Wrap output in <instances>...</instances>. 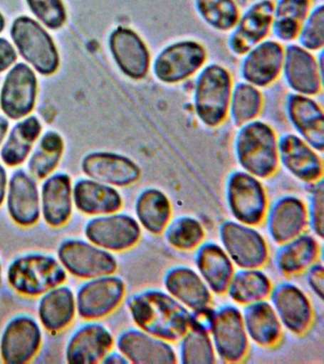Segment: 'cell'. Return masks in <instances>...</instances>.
<instances>
[{"instance_id":"6da1fadb","label":"cell","mask_w":324,"mask_h":364,"mask_svg":"<svg viewBox=\"0 0 324 364\" xmlns=\"http://www.w3.org/2000/svg\"><path fill=\"white\" fill-rule=\"evenodd\" d=\"M127 307L136 327L169 343L189 329L192 311L166 290H142L127 299Z\"/></svg>"},{"instance_id":"7a4b0ae2","label":"cell","mask_w":324,"mask_h":364,"mask_svg":"<svg viewBox=\"0 0 324 364\" xmlns=\"http://www.w3.org/2000/svg\"><path fill=\"white\" fill-rule=\"evenodd\" d=\"M6 280L16 294L38 298L48 290L66 283L68 273L58 257L33 252L11 261L6 270Z\"/></svg>"},{"instance_id":"3957f363","label":"cell","mask_w":324,"mask_h":364,"mask_svg":"<svg viewBox=\"0 0 324 364\" xmlns=\"http://www.w3.org/2000/svg\"><path fill=\"white\" fill-rule=\"evenodd\" d=\"M236 155L244 172L258 178H270L280 164L274 131L263 122H251L239 134Z\"/></svg>"},{"instance_id":"277c9868","label":"cell","mask_w":324,"mask_h":364,"mask_svg":"<svg viewBox=\"0 0 324 364\" xmlns=\"http://www.w3.org/2000/svg\"><path fill=\"white\" fill-rule=\"evenodd\" d=\"M56 257L68 275L83 281L115 274L119 267L115 253L87 239H64L56 250Z\"/></svg>"},{"instance_id":"5b68a950","label":"cell","mask_w":324,"mask_h":364,"mask_svg":"<svg viewBox=\"0 0 324 364\" xmlns=\"http://www.w3.org/2000/svg\"><path fill=\"white\" fill-rule=\"evenodd\" d=\"M127 294L124 279L116 274L84 280L75 292L78 316L83 321H102L123 304Z\"/></svg>"},{"instance_id":"8992f818","label":"cell","mask_w":324,"mask_h":364,"mask_svg":"<svg viewBox=\"0 0 324 364\" xmlns=\"http://www.w3.org/2000/svg\"><path fill=\"white\" fill-rule=\"evenodd\" d=\"M227 208L234 220L258 226L269 207L266 189L260 179L244 171L230 175L226 187Z\"/></svg>"},{"instance_id":"52a82bcc","label":"cell","mask_w":324,"mask_h":364,"mask_svg":"<svg viewBox=\"0 0 324 364\" xmlns=\"http://www.w3.org/2000/svg\"><path fill=\"white\" fill-rule=\"evenodd\" d=\"M219 237L234 266L240 269H261L269 260L268 243L254 226L226 220L219 228Z\"/></svg>"},{"instance_id":"ba28073f","label":"cell","mask_w":324,"mask_h":364,"mask_svg":"<svg viewBox=\"0 0 324 364\" xmlns=\"http://www.w3.org/2000/svg\"><path fill=\"white\" fill-rule=\"evenodd\" d=\"M216 355L226 363H240L249 351V338L244 326L243 312L237 306L223 304L214 309L209 331Z\"/></svg>"},{"instance_id":"9c48e42d","label":"cell","mask_w":324,"mask_h":364,"mask_svg":"<svg viewBox=\"0 0 324 364\" xmlns=\"http://www.w3.org/2000/svg\"><path fill=\"white\" fill-rule=\"evenodd\" d=\"M43 328L28 314L14 316L0 334V358L6 364L32 363L43 346Z\"/></svg>"},{"instance_id":"30bf717a","label":"cell","mask_w":324,"mask_h":364,"mask_svg":"<svg viewBox=\"0 0 324 364\" xmlns=\"http://www.w3.org/2000/svg\"><path fill=\"white\" fill-rule=\"evenodd\" d=\"M83 232L87 240L113 253L132 250L142 238V228L135 216L120 210L93 216Z\"/></svg>"},{"instance_id":"8fae6325","label":"cell","mask_w":324,"mask_h":364,"mask_svg":"<svg viewBox=\"0 0 324 364\" xmlns=\"http://www.w3.org/2000/svg\"><path fill=\"white\" fill-rule=\"evenodd\" d=\"M231 77L219 65H210L199 77L196 87V112L201 121L217 127L226 119L231 95Z\"/></svg>"},{"instance_id":"7c38bea8","label":"cell","mask_w":324,"mask_h":364,"mask_svg":"<svg viewBox=\"0 0 324 364\" xmlns=\"http://www.w3.org/2000/svg\"><path fill=\"white\" fill-rule=\"evenodd\" d=\"M11 34L19 53L38 73L49 75L58 70L59 58L55 43L38 22L27 16L19 17Z\"/></svg>"},{"instance_id":"4fadbf2b","label":"cell","mask_w":324,"mask_h":364,"mask_svg":"<svg viewBox=\"0 0 324 364\" xmlns=\"http://www.w3.org/2000/svg\"><path fill=\"white\" fill-rule=\"evenodd\" d=\"M269 298L283 328L297 336L309 331L315 320L314 307L300 287L281 282L272 287Z\"/></svg>"},{"instance_id":"5bb4252c","label":"cell","mask_w":324,"mask_h":364,"mask_svg":"<svg viewBox=\"0 0 324 364\" xmlns=\"http://www.w3.org/2000/svg\"><path fill=\"white\" fill-rule=\"evenodd\" d=\"M68 338L64 357L70 364L100 363L115 346V338L100 321H85Z\"/></svg>"},{"instance_id":"9a60e30c","label":"cell","mask_w":324,"mask_h":364,"mask_svg":"<svg viewBox=\"0 0 324 364\" xmlns=\"http://www.w3.org/2000/svg\"><path fill=\"white\" fill-rule=\"evenodd\" d=\"M6 209L11 220L21 228H32L41 221V189L29 172L18 170L9 178Z\"/></svg>"},{"instance_id":"2e32d148","label":"cell","mask_w":324,"mask_h":364,"mask_svg":"<svg viewBox=\"0 0 324 364\" xmlns=\"http://www.w3.org/2000/svg\"><path fill=\"white\" fill-rule=\"evenodd\" d=\"M115 346L127 358L129 363H178V355L172 343L150 335L138 327H132L122 331L115 338Z\"/></svg>"},{"instance_id":"e0dca14e","label":"cell","mask_w":324,"mask_h":364,"mask_svg":"<svg viewBox=\"0 0 324 364\" xmlns=\"http://www.w3.org/2000/svg\"><path fill=\"white\" fill-rule=\"evenodd\" d=\"M264 221L272 240L286 243L308 228L306 203L298 196H281L269 205Z\"/></svg>"},{"instance_id":"ac0fdd59","label":"cell","mask_w":324,"mask_h":364,"mask_svg":"<svg viewBox=\"0 0 324 364\" xmlns=\"http://www.w3.org/2000/svg\"><path fill=\"white\" fill-rule=\"evenodd\" d=\"M88 178L115 188L127 187L140 179V167L132 159L113 152H93L82 161Z\"/></svg>"},{"instance_id":"d6986e66","label":"cell","mask_w":324,"mask_h":364,"mask_svg":"<svg viewBox=\"0 0 324 364\" xmlns=\"http://www.w3.org/2000/svg\"><path fill=\"white\" fill-rule=\"evenodd\" d=\"M206 56L203 46L198 43H176L164 50L156 59L155 75L167 84L183 81L203 65Z\"/></svg>"},{"instance_id":"ffe728a7","label":"cell","mask_w":324,"mask_h":364,"mask_svg":"<svg viewBox=\"0 0 324 364\" xmlns=\"http://www.w3.org/2000/svg\"><path fill=\"white\" fill-rule=\"evenodd\" d=\"M73 183L65 173H52L44 178L41 188V218L53 229L66 226L72 219Z\"/></svg>"},{"instance_id":"44dd1931","label":"cell","mask_w":324,"mask_h":364,"mask_svg":"<svg viewBox=\"0 0 324 364\" xmlns=\"http://www.w3.org/2000/svg\"><path fill=\"white\" fill-rule=\"evenodd\" d=\"M38 298V320L50 334L66 331L78 317L75 292L65 284L48 290Z\"/></svg>"},{"instance_id":"7402d4cb","label":"cell","mask_w":324,"mask_h":364,"mask_svg":"<svg viewBox=\"0 0 324 364\" xmlns=\"http://www.w3.org/2000/svg\"><path fill=\"white\" fill-rule=\"evenodd\" d=\"M38 81L27 65L18 64L8 73L0 96L2 110L12 119H21L32 111Z\"/></svg>"},{"instance_id":"603a6c76","label":"cell","mask_w":324,"mask_h":364,"mask_svg":"<svg viewBox=\"0 0 324 364\" xmlns=\"http://www.w3.org/2000/svg\"><path fill=\"white\" fill-rule=\"evenodd\" d=\"M278 148L281 164L298 181L313 184L323 179V159L303 139L287 135L278 141Z\"/></svg>"},{"instance_id":"cb8c5ba5","label":"cell","mask_w":324,"mask_h":364,"mask_svg":"<svg viewBox=\"0 0 324 364\" xmlns=\"http://www.w3.org/2000/svg\"><path fill=\"white\" fill-rule=\"evenodd\" d=\"M164 290L190 311L203 309L212 304L211 290L192 267L180 264L164 274Z\"/></svg>"},{"instance_id":"d4e9b609","label":"cell","mask_w":324,"mask_h":364,"mask_svg":"<svg viewBox=\"0 0 324 364\" xmlns=\"http://www.w3.org/2000/svg\"><path fill=\"white\" fill-rule=\"evenodd\" d=\"M195 250L196 270L207 287L213 294H226L235 267L226 250L214 241L203 242Z\"/></svg>"},{"instance_id":"484cf974","label":"cell","mask_w":324,"mask_h":364,"mask_svg":"<svg viewBox=\"0 0 324 364\" xmlns=\"http://www.w3.org/2000/svg\"><path fill=\"white\" fill-rule=\"evenodd\" d=\"M73 195L75 209L90 218L119 212L124 205L123 196L115 187L90 178L76 181Z\"/></svg>"},{"instance_id":"4316f807","label":"cell","mask_w":324,"mask_h":364,"mask_svg":"<svg viewBox=\"0 0 324 364\" xmlns=\"http://www.w3.org/2000/svg\"><path fill=\"white\" fill-rule=\"evenodd\" d=\"M110 46L116 63L126 75L141 79L149 73V50L135 31L118 28L110 36Z\"/></svg>"},{"instance_id":"83f0119b","label":"cell","mask_w":324,"mask_h":364,"mask_svg":"<svg viewBox=\"0 0 324 364\" xmlns=\"http://www.w3.org/2000/svg\"><path fill=\"white\" fill-rule=\"evenodd\" d=\"M280 246L275 253L274 263L276 269L283 276L305 272L318 261L320 255L318 239L305 232Z\"/></svg>"},{"instance_id":"f1b7e54d","label":"cell","mask_w":324,"mask_h":364,"mask_svg":"<svg viewBox=\"0 0 324 364\" xmlns=\"http://www.w3.org/2000/svg\"><path fill=\"white\" fill-rule=\"evenodd\" d=\"M241 312L250 341L263 348H272L280 343L283 327L270 301L247 304Z\"/></svg>"},{"instance_id":"f546056e","label":"cell","mask_w":324,"mask_h":364,"mask_svg":"<svg viewBox=\"0 0 324 364\" xmlns=\"http://www.w3.org/2000/svg\"><path fill=\"white\" fill-rule=\"evenodd\" d=\"M274 7L270 1H261L253 6L241 18L232 36V50L244 54L254 48L267 36L271 28Z\"/></svg>"},{"instance_id":"4dcf8cb0","label":"cell","mask_w":324,"mask_h":364,"mask_svg":"<svg viewBox=\"0 0 324 364\" xmlns=\"http://www.w3.org/2000/svg\"><path fill=\"white\" fill-rule=\"evenodd\" d=\"M172 210L169 196L156 188L142 191L135 203V218L142 230L155 235H162L166 230L172 220Z\"/></svg>"},{"instance_id":"1f68e13d","label":"cell","mask_w":324,"mask_h":364,"mask_svg":"<svg viewBox=\"0 0 324 364\" xmlns=\"http://www.w3.org/2000/svg\"><path fill=\"white\" fill-rule=\"evenodd\" d=\"M283 58V48L278 43H263L247 56L243 65V75L251 84L266 87L277 79Z\"/></svg>"},{"instance_id":"d6a6232c","label":"cell","mask_w":324,"mask_h":364,"mask_svg":"<svg viewBox=\"0 0 324 364\" xmlns=\"http://www.w3.org/2000/svg\"><path fill=\"white\" fill-rule=\"evenodd\" d=\"M288 111L293 124L310 146L318 152L324 148L323 113L317 102L305 96L293 95Z\"/></svg>"},{"instance_id":"836d02e7","label":"cell","mask_w":324,"mask_h":364,"mask_svg":"<svg viewBox=\"0 0 324 364\" xmlns=\"http://www.w3.org/2000/svg\"><path fill=\"white\" fill-rule=\"evenodd\" d=\"M286 76L293 90L305 95H314L321 88V79L314 57L298 46L287 48Z\"/></svg>"},{"instance_id":"e575fe53","label":"cell","mask_w":324,"mask_h":364,"mask_svg":"<svg viewBox=\"0 0 324 364\" xmlns=\"http://www.w3.org/2000/svg\"><path fill=\"white\" fill-rule=\"evenodd\" d=\"M273 284L268 275L261 269H241L235 272L226 294L241 306L267 300Z\"/></svg>"},{"instance_id":"d590c367","label":"cell","mask_w":324,"mask_h":364,"mask_svg":"<svg viewBox=\"0 0 324 364\" xmlns=\"http://www.w3.org/2000/svg\"><path fill=\"white\" fill-rule=\"evenodd\" d=\"M41 131V124L35 117L16 124L0 151L2 162L9 167L19 166L23 164L29 156L33 142L38 139Z\"/></svg>"},{"instance_id":"8d00e7d4","label":"cell","mask_w":324,"mask_h":364,"mask_svg":"<svg viewBox=\"0 0 324 364\" xmlns=\"http://www.w3.org/2000/svg\"><path fill=\"white\" fill-rule=\"evenodd\" d=\"M163 233L167 243L181 252L195 250L206 237L202 222L189 215L178 216L170 220Z\"/></svg>"},{"instance_id":"74e56055","label":"cell","mask_w":324,"mask_h":364,"mask_svg":"<svg viewBox=\"0 0 324 364\" xmlns=\"http://www.w3.org/2000/svg\"><path fill=\"white\" fill-rule=\"evenodd\" d=\"M63 139L56 132L45 134L28 162V170L36 179L52 175L63 155Z\"/></svg>"},{"instance_id":"f35d334b","label":"cell","mask_w":324,"mask_h":364,"mask_svg":"<svg viewBox=\"0 0 324 364\" xmlns=\"http://www.w3.org/2000/svg\"><path fill=\"white\" fill-rule=\"evenodd\" d=\"M179 358L183 364H212L217 361L209 332L190 327L180 338Z\"/></svg>"},{"instance_id":"ab89813d","label":"cell","mask_w":324,"mask_h":364,"mask_svg":"<svg viewBox=\"0 0 324 364\" xmlns=\"http://www.w3.org/2000/svg\"><path fill=\"white\" fill-rule=\"evenodd\" d=\"M309 6L310 0H281L275 16L276 36L284 41L295 39L308 14Z\"/></svg>"},{"instance_id":"60d3db41","label":"cell","mask_w":324,"mask_h":364,"mask_svg":"<svg viewBox=\"0 0 324 364\" xmlns=\"http://www.w3.org/2000/svg\"><path fill=\"white\" fill-rule=\"evenodd\" d=\"M204 20L217 30L227 31L237 24L239 11L233 0H197Z\"/></svg>"},{"instance_id":"b9f144b4","label":"cell","mask_w":324,"mask_h":364,"mask_svg":"<svg viewBox=\"0 0 324 364\" xmlns=\"http://www.w3.org/2000/svg\"><path fill=\"white\" fill-rule=\"evenodd\" d=\"M263 98L252 85L240 84L236 87L232 99V117L236 124L251 121L260 114Z\"/></svg>"},{"instance_id":"7bdbcfd3","label":"cell","mask_w":324,"mask_h":364,"mask_svg":"<svg viewBox=\"0 0 324 364\" xmlns=\"http://www.w3.org/2000/svg\"><path fill=\"white\" fill-rule=\"evenodd\" d=\"M310 190L308 203L306 204L308 215V228L313 235L318 239H323L324 235L323 216V181L313 183Z\"/></svg>"},{"instance_id":"ee69618b","label":"cell","mask_w":324,"mask_h":364,"mask_svg":"<svg viewBox=\"0 0 324 364\" xmlns=\"http://www.w3.org/2000/svg\"><path fill=\"white\" fill-rule=\"evenodd\" d=\"M31 10L47 27L58 28L66 20V11L61 0H27Z\"/></svg>"},{"instance_id":"f6af8a7d","label":"cell","mask_w":324,"mask_h":364,"mask_svg":"<svg viewBox=\"0 0 324 364\" xmlns=\"http://www.w3.org/2000/svg\"><path fill=\"white\" fill-rule=\"evenodd\" d=\"M323 7L318 8L312 14L308 22L301 34V43L309 50H318L324 45L323 36Z\"/></svg>"},{"instance_id":"bcb514c9","label":"cell","mask_w":324,"mask_h":364,"mask_svg":"<svg viewBox=\"0 0 324 364\" xmlns=\"http://www.w3.org/2000/svg\"><path fill=\"white\" fill-rule=\"evenodd\" d=\"M306 283L320 300H323L324 269L323 263L315 262L305 272Z\"/></svg>"},{"instance_id":"7dc6e473","label":"cell","mask_w":324,"mask_h":364,"mask_svg":"<svg viewBox=\"0 0 324 364\" xmlns=\"http://www.w3.org/2000/svg\"><path fill=\"white\" fill-rule=\"evenodd\" d=\"M213 317H214V309H212L211 306L192 311L190 327L209 333L212 326Z\"/></svg>"},{"instance_id":"c3c4849f","label":"cell","mask_w":324,"mask_h":364,"mask_svg":"<svg viewBox=\"0 0 324 364\" xmlns=\"http://www.w3.org/2000/svg\"><path fill=\"white\" fill-rule=\"evenodd\" d=\"M15 48L6 39L0 38V73L7 70L16 61Z\"/></svg>"},{"instance_id":"681fc988","label":"cell","mask_w":324,"mask_h":364,"mask_svg":"<svg viewBox=\"0 0 324 364\" xmlns=\"http://www.w3.org/2000/svg\"><path fill=\"white\" fill-rule=\"evenodd\" d=\"M8 184H9V176L4 165L0 164V208L4 206L6 199Z\"/></svg>"},{"instance_id":"f907efd6","label":"cell","mask_w":324,"mask_h":364,"mask_svg":"<svg viewBox=\"0 0 324 364\" xmlns=\"http://www.w3.org/2000/svg\"><path fill=\"white\" fill-rule=\"evenodd\" d=\"M102 363L108 364H127L129 363L127 358L124 357L121 352H119L117 349L115 351H110L106 355V357L101 361Z\"/></svg>"},{"instance_id":"816d5d0a","label":"cell","mask_w":324,"mask_h":364,"mask_svg":"<svg viewBox=\"0 0 324 364\" xmlns=\"http://www.w3.org/2000/svg\"><path fill=\"white\" fill-rule=\"evenodd\" d=\"M8 125H9V124H8L7 119H4V117L0 116V145L2 144L4 136L6 135Z\"/></svg>"},{"instance_id":"f5cc1de1","label":"cell","mask_w":324,"mask_h":364,"mask_svg":"<svg viewBox=\"0 0 324 364\" xmlns=\"http://www.w3.org/2000/svg\"><path fill=\"white\" fill-rule=\"evenodd\" d=\"M4 264H2L1 258H0V287L2 286V283H4Z\"/></svg>"},{"instance_id":"db71d44e","label":"cell","mask_w":324,"mask_h":364,"mask_svg":"<svg viewBox=\"0 0 324 364\" xmlns=\"http://www.w3.org/2000/svg\"><path fill=\"white\" fill-rule=\"evenodd\" d=\"M5 27V19L4 16H2L1 14H0V33H1L2 31L4 30Z\"/></svg>"}]
</instances>
